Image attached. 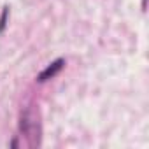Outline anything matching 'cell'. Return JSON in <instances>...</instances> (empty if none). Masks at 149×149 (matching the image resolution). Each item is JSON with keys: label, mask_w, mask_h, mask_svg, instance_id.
<instances>
[{"label": "cell", "mask_w": 149, "mask_h": 149, "mask_svg": "<svg viewBox=\"0 0 149 149\" xmlns=\"http://www.w3.org/2000/svg\"><path fill=\"white\" fill-rule=\"evenodd\" d=\"M7 16H9V7H4V11H2V16H0V32H4V28H6Z\"/></svg>", "instance_id": "obj_2"}, {"label": "cell", "mask_w": 149, "mask_h": 149, "mask_svg": "<svg viewBox=\"0 0 149 149\" xmlns=\"http://www.w3.org/2000/svg\"><path fill=\"white\" fill-rule=\"evenodd\" d=\"M63 65H65V61L60 58V60H56V61H53L46 70H42L40 74H39V79L37 81H40V83H44V81H47V79H51V77H54L56 74L63 68Z\"/></svg>", "instance_id": "obj_1"}]
</instances>
